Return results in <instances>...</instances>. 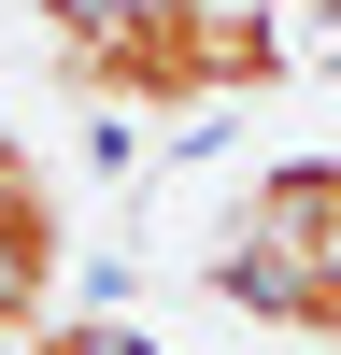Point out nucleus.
<instances>
[{
    "mask_svg": "<svg viewBox=\"0 0 341 355\" xmlns=\"http://www.w3.org/2000/svg\"><path fill=\"white\" fill-rule=\"evenodd\" d=\"M227 313H270L299 341H341V157H270L242 185V227L213 256Z\"/></svg>",
    "mask_w": 341,
    "mask_h": 355,
    "instance_id": "1",
    "label": "nucleus"
},
{
    "mask_svg": "<svg viewBox=\"0 0 341 355\" xmlns=\"http://www.w3.org/2000/svg\"><path fill=\"white\" fill-rule=\"evenodd\" d=\"M15 355H157V341H142V327H28Z\"/></svg>",
    "mask_w": 341,
    "mask_h": 355,
    "instance_id": "3",
    "label": "nucleus"
},
{
    "mask_svg": "<svg viewBox=\"0 0 341 355\" xmlns=\"http://www.w3.org/2000/svg\"><path fill=\"white\" fill-rule=\"evenodd\" d=\"M57 270H71V214H57L43 157L15 142V157H0V341H15V327H43Z\"/></svg>",
    "mask_w": 341,
    "mask_h": 355,
    "instance_id": "2",
    "label": "nucleus"
},
{
    "mask_svg": "<svg viewBox=\"0 0 341 355\" xmlns=\"http://www.w3.org/2000/svg\"><path fill=\"white\" fill-rule=\"evenodd\" d=\"M0 157H15V128H0Z\"/></svg>",
    "mask_w": 341,
    "mask_h": 355,
    "instance_id": "4",
    "label": "nucleus"
}]
</instances>
